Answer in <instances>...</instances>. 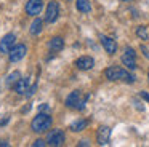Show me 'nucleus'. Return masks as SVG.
Returning a JSON list of instances; mask_svg holds the SVG:
<instances>
[{
	"instance_id": "f257e3e1",
	"label": "nucleus",
	"mask_w": 149,
	"mask_h": 147,
	"mask_svg": "<svg viewBox=\"0 0 149 147\" xmlns=\"http://www.w3.org/2000/svg\"><path fill=\"white\" fill-rule=\"evenodd\" d=\"M52 123H53L52 115H48L47 112H39V114L32 118V121H31V128H32V131H36V133H45L47 130L52 128Z\"/></svg>"
},
{
	"instance_id": "f03ea898",
	"label": "nucleus",
	"mask_w": 149,
	"mask_h": 147,
	"mask_svg": "<svg viewBox=\"0 0 149 147\" xmlns=\"http://www.w3.org/2000/svg\"><path fill=\"white\" fill-rule=\"evenodd\" d=\"M104 75H106L107 80L111 82H116V80H123L127 83H133L135 82V77L132 74H128L127 70H123L122 67H117V66H111L104 70Z\"/></svg>"
},
{
	"instance_id": "7ed1b4c3",
	"label": "nucleus",
	"mask_w": 149,
	"mask_h": 147,
	"mask_svg": "<svg viewBox=\"0 0 149 147\" xmlns=\"http://www.w3.org/2000/svg\"><path fill=\"white\" fill-rule=\"evenodd\" d=\"M88 99H90V94H85L84 98H82V91L74 89V91L66 98V105L71 107V109H79V110H82V109H85V104H87Z\"/></svg>"
},
{
	"instance_id": "20e7f679",
	"label": "nucleus",
	"mask_w": 149,
	"mask_h": 147,
	"mask_svg": "<svg viewBox=\"0 0 149 147\" xmlns=\"http://www.w3.org/2000/svg\"><path fill=\"white\" fill-rule=\"evenodd\" d=\"M66 142V134L63 130H52L47 134V144L52 147H61Z\"/></svg>"
},
{
	"instance_id": "39448f33",
	"label": "nucleus",
	"mask_w": 149,
	"mask_h": 147,
	"mask_svg": "<svg viewBox=\"0 0 149 147\" xmlns=\"http://www.w3.org/2000/svg\"><path fill=\"white\" fill-rule=\"evenodd\" d=\"M58 15H59L58 2H55V0L48 2V5H47V11H45V21L52 24V22H55L56 19H58Z\"/></svg>"
},
{
	"instance_id": "423d86ee",
	"label": "nucleus",
	"mask_w": 149,
	"mask_h": 147,
	"mask_svg": "<svg viewBox=\"0 0 149 147\" xmlns=\"http://www.w3.org/2000/svg\"><path fill=\"white\" fill-rule=\"evenodd\" d=\"M15 34H7L2 40H0V54H10V51L15 46Z\"/></svg>"
},
{
	"instance_id": "0eeeda50",
	"label": "nucleus",
	"mask_w": 149,
	"mask_h": 147,
	"mask_svg": "<svg viewBox=\"0 0 149 147\" xmlns=\"http://www.w3.org/2000/svg\"><path fill=\"white\" fill-rule=\"evenodd\" d=\"M26 53H27V46H26V45H23V43L15 45L13 50L10 51V61H11V62H18V61H21L24 56H26Z\"/></svg>"
},
{
	"instance_id": "6e6552de",
	"label": "nucleus",
	"mask_w": 149,
	"mask_h": 147,
	"mask_svg": "<svg viewBox=\"0 0 149 147\" xmlns=\"http://www.w3.org/2000/svg\"><path fill=\"white\" fill-rule=\"evenodd\" d=\"M43 8V0H29L26 3V13L29 16H37L40 15Z\"/></svg>"
},
{
	"instance_id": "1a4fd4ad",
	"label": "nucleus",
	"mask_w": 149,
	"mask_h": 147,
	"mask_svg": "<svg viewBox=\"0 0 149 147\" xmlns=\"http://www.w3.org/2000/svg\"><path fill=\"white\" fill-rule=\"evenodd\" d=\"M111 137V128L109 126H100L96 133V141L100 146H107Z\"/></svg>"
},
{
	"instance_id": "9d476101",
	"label": "nucleus",
	"mask_w": 149,
	"mask_h": 147,
	"mask_svg": "<svg viewBox=\"0 0 149 147\" xmlns=\"http://www.w3.org/2000/svg\"><path fill=\"white\" fill-rule=\"evenodd\" d=\"M100 40H101V45H103V48L106 50V53L116 54V51H117V42L114 40V38L106 37V35H101Z\"/></svg>"
},
{
	"instance_id": "9b49d317",
	"label": "nucleus",
	"mask_w": 149,
	"mask_h": 147,
	"mask_svg": "<svg viewBox=\"0 0 149 147\" xmlns=\"http://www.w3.org/2000/svg\"><path fill=\"white\" fill-rule=\"evenodd\" d=\"M75 66L80 70H90L91 67L95 66V61H93V58H90V56H82L75 61Z\"/></svg>"
},
{
	"instance_id": "f8f14e48",
	"label": "nucleus",
	"mask_w": 149,
	"mask_h": 147,
	"mask_svg": "<svg viewBox=\"0 0 149 147\" xmlns=\"http://www.w3.org/2000/svg\"><path fill=\"white\" fill-rule=\"evenodd\" d=\"M27 89H29V78H27V77H24V78H19L16 83H15V91H16L18 94L24 96Z\"/></svg>"
},
{
	"instance_id": "ddd939ff",
	"label": "nucleus",
	"mask_w": 149,
	"mask_h": 147,
	"mask_svg": "<svg viewBox=\"0 0 149 147\" xmlns=\"http://www.w3.org/2000/svg\"><path fill=\"white\" fill-rule=\"evenodd\" d=\"M87 126H88V121L85 120V118H79V120H75V121H74V123H71L69 130L74 131V133H79V131H84Z\"/></svg>"
},
{
	"instance_id": "4468645a",
	"label": "nucleus",
	"mask_w": 149,
	"mask_h": 147,
	"mask_svg": "<svg viewBox=\"0 0 149 147\" xmlns=\"http://www.w3.org/2000/svg\"><path fill=\"white\" fill-rule=\"evenodd\" d=\"M48 46H50V50H53V51H61L63 48H64V40H63L61 37H53L52 40L48 42Z\"/></svg>"
},
{
	"instance_id": "2eb2a0df",
	"label": "nucleus",
	"mask_w": 149,
	"mask_h": 147,
	"mask_svg": "<svg viewBox=\"0 0 149 147\" xmlns=\"http://www.w3.org/2000/svg\"><path fill=\"white\" fill-rule=\"evenodd\" d=\"M122 64L127 67V69H130V70H135V69H136V61H135V56H132V54L123 53V56H122Z\"/></svg>"
},
{
	"instance_id": "dca6fc26",
	"label": "nucleus",
	"mask_w": 149,
	"mask_h": 147,
	"mask_svg": "<svg viewBox=\"0 0 149 147\" xmlns=\"http://www.w3.org/2000/svg\"><path fill=\"white\" fill-rule=\"evenodd\" d=\"M42 26H43L42 19H40V18H36V19L32 21V24H31L29 32H31L32 35H39L40 32H42Z\"/></svg>"
},
{
	"instance_id": "f3484780",
	"label": "nucleus",
	"mask_w": 149,
	"mask_h": 147,
	"mask_svg": "<svg viewBox=\"0 0 149 147\" xmlns=\"http://www.w3.org/2000/svg\"><path fill=\"white\" fill-rule=\"evenodd\" d=\"M75 6L80 13H90L91 11V5L88 0H75Z\"/></svg>"
},
{
	"instance_id": "a211bd4d",
	"label": "nucleus",
	"mask_w": 149,
	"mask_h": 147,
	"mask_svg": "<svg viewBox=\"0 0 149 147\" xmlns=\"http://www.w3.org/2000/svg\"><path fill=\"white\" fill-rule=\"evenodd\" d=\"M19 78H21L19 70H13V72L7 77V86H10V88H11V86H15V83H16Z\"/></svg>"
},
{
	"instance_id": "6ab92c4d",
	"label": "nucleus",
	"mask_w": 149,
	"mask_h": 147,
	"mask_svg": "<svg viewBox=\"0 0 149 147\" xmlns=\"http://www.w3.org/2000/svg\"><path fill=\"white\" fill-rule=\"evenodd\" d=\"M136 35H138L141 40H148L149 35H148V29H146V26H138V27H136Z\"/></svg>"
},
{
	"instance_id": "aec40b11",
	"label": "nucleus",
	"mask_w": 149,
	"mask_h": 147,
	"mask_svg": "<svg viewBox=\"0 0 149 147\" xmlns=\"http://www.w3.org/2000/svg\"><path fill=\"white\" fill-rule=\"evenodd\" d=\"M37 86H39V82H36V83H34L32 86H29V89H27V91H26V96H27V98H31V96H32L34 93H36Z\"/></svg>"
},
{
	"instance_id": "412c9836",
	"label": "nucleus",
	"mask_w": 149,
	"mask_h": 147,
	"mask_svg": "<svg viewBox=\"0 0 149 147\" xmlns=\"http://www.w3.org/2000/svg\"><path fill=\"white\" fill-rule=\"evenodd\" d=\"M32 146L34 147H45L47 142H45V141H42V139H37V141H34V142H32Z\"/></svg>"
},
{
	"instance_id": "4be33fe9",
	"label": "nucleus",
	"mask_w": 149,
	"mask_h": 147,
	"mask_svg": "<svg viewBox=\"0 0 149 147\" xmlns=\"http://www.w3.org/2000/svg\"><path fill=\"white\" fill-rule=\"evenodd\" d=\"M48 110H50V105L48 104H42L39 107V112H48Z\"/></svg>"
},
{
	"instance_id": "5701e85b",
	"label": "nucleus",
	"mask_w": 149,
	"mask_h": 147,
	"mask_svg": "<svg viewBox=\"0 0 149 147\" xmlns=\"http://www.w3.org/2000/svg\"><path fill=\"white\" fill-rule=\"evenodd\" d=\"M125 53L127 54H132V56L136 58V53H135V50H133V48H125Z\"/></svg>"
},
{
	"instance_id": "b1692460",
	"label": "nucleus",
	"mask_w": 149,
	"mask_h": 147,
	"mask_svg": "<svg viewBox=\"0 0 149 147\" xmlns=\"http://www.w3.org/2000/svg\"><path fill=\"white\" fill-rule=\"evenodd\" d=\"M141 51H143V53H144V56H146V58H148V59H149V51H148V48H146L144 45H143V46H141Z\"/></svg>"
},
{
	"instance_id": "393cba45",
	"label": "nucleus",
	"mask_w": 149,
	"mask_h": 147,
	"mask_svg": "<svg viewBox=\"0 0 149 147\" xmlns=\"http://www.w3.org/2000/svg\"><path fill=\"white\" fill-rule=\"evenodd\" d=\"M141 98H143V99H146V101L149 102V94H148L146 91H141Z\"/></svg>"
},
{
	"instance_id": "a878e982",
	"label": "nucleus",
	"mask_w": 149,
	"mask_h": 147,
	"mask_svg": "<svg viewBox=\"0 0 149 147\" xmlns=\"http://www.w3.org/2000/svg\"><path fill=\"white\" fill-rule=\"evenodd\" d=\"M79 146H82V147H85V146H90V142H88L87 139H84V141H80L79 142Z\"/></svg>"
},
{
	"instance_id": "bb28decb",
	"label": "nucleus",
	"mask_w": 149,
	"mask_h": 147,
	"mask_svg": "<svg viewBox=\"0 0 149 147\" xmlns=\"http://www.w3.org/2000/svg\"><path fill=\"white\" fill-rule=\"evenodd\" d=\"M8 120H10V117H5L3 120L0 121V126H3V125H7V123H8Z\"/></svg>"
},
{
	"instance_id": "cd10ccee",
	"label": "nucleus",
	"mask_w": 149,
	"mask_h": 147,
	"mask_svg": "<svg viewBox=\"0 0 149 147\" xmlns=\"http://www.w3.org/2000/svg\"><path fill=\"white\" fill-rule=\"evenodd\" d=\"M29 110H31V105H26V107H23V109H21V112H23V114H27Z\"/></svg>"
},
{
	"instance_id": "c85d7f7f",
	"label": "nucleus",
	"mask_w": 149,
	"mask_h": 147,
	"mask_svg": "<svg viewBox=\"0 0 149 147\" xmlns=\"http://www.w3.org/2000/svg\"><path fill=\"white\" fill-rule=\"evenodd\" d=\"M0 146H3V147H8V146H10V144H8V141H2V142H0Z\"/></svg>"
},
{
	"instance_id": "c756f323",
	"label": "nucleus",
	"mask_w": 149,
	"mask_h": 147,
	"mask_svg": "<svg viewBox=\"0 0 149 147\" xmlns=\"http://www.w3.org/2000/svg\"><path fill=\"white\" fill-rule=\"evenodd\" d=\"M122 2H130V0H122Z\"/></svg>"
}]
</instances>
